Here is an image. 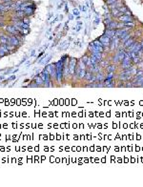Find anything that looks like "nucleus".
<instances>
[{
    "instance_id": "20",
    "label": "nucleus",
    "mask_w": 143,
    "mask_h": 187,
    "mask_svg": "<svg viewBox=\"0 0 143 187\" xmlns=\"http://www.w3.org/2000/svg\"><path fill=\"white\" fill-rule=\"evenodd\" d=\"M21 28H22V29H29V30H30V24L23 23V24L21 25Z\"/></svg>"
},
{
    "instance_id": "14",
    "label": "nucleus",
    "mask_w": 143,
    "mask_h": 187,
    "mask_svg": "<svg viewBox=\"0 0 143 187\" xmlns=\"http://www.w3.org/2000/svg\"><path fill=\"white\" fill-rule=\"evenodd\" d=\"M86 73H87L86 69H83V70H81V71H80V73L78 74V77H77V78H79V79H83V78H84V77H85V75H86Z\"/></svg>"
},
{
    "instance_id": "32",
    "label": "nucleus",
    "mask_w": 143,
    "mask_h": 187,
    "mask_svg": "<svg viewBox=\"0 0 143 187\" xmlns=\"http://www.w3.org/2000/svg\"><path fill=\"white\" fill-rule=\"evenodd\" d=\"M111 21H112V20H111V19H109V18H108V19H105V24H106V25H108V24H109Z\"/></svg>"
},
{
    "instance_id": "3",
    "label": "nucleus",
    "mask_w": 143,
    "mask_h": 187,
    "mask_svg": "<svg viewBox=\"0 0 143 187\" xmlns=\"http://www.w3.org/2000/svg\"><path fill=\"white\" fill-rule=\"evenodd\" d=\"M21 39L16 35V34H10V38L8 40V44L12 45V46L16 47L17 49L21 46Z\"/></svg>"
},
{
    "instance_id": "28",
    "label": "nucleus",
    "mask_w": 143,
    "mask_h": 187,
    "mask_svg": "<svg viewBox=\"0 0 143 187\" xmlns=\"http://www.w3.org/2000/svg\"><path fill=\"white\" fill-rule=\"evenodd\" d=\"M134 62H135V63H138V62H140V59H139V57H138V56H136V57H135V58H134Z\"/></svg>"
},
{
    "instance_id": "29",
    "label": "nucleus",
    "mask_w": 143,
    "mask_h": 187,
    "mask_svg": "<svg viewBox=\"0 0 143 187\" xmlns=\"http://www.w3.org/2000/svg\"><path fill=\"white\" fill-rule=\"evenodd\" d=\"M74 15H75V16H79V11L75 9V10H74Z\"/></svg>"
},
{
    "instance_id": "24",
    "label": "nucleus",
    "mask_w": 143,
    "mask_h": 187,
    "mask_svg": "<svg viewBox=\"0 0 143 187\" xmlns=\"http://www.w3.org/2000/svg\"><path fill=\"white\" fill-rule=\"evenodd\" d=\"M129 38H130V34L128 33V34H127V35H126V36H125V37H123V38L121 39V41H122L123 43H125V42L127 41V40H128V39H129Z\"/></svg>"
},
{
    "instance_id": "7",
    "label": "nucleus",
    "mask_w": 143,
    "mask_h": 187,
    "mask_svg": "<svg viewBox=\"0 0 143 187\" xmlns=\"http://www.w3.org/2000/svg\"><path fill=\"white\" fill-rule=\"evenodd\" d=\"M32 80H33L34 83L37 85V87H44V80L39 77V75H38V76H35Z\"/></svg>"
},
{
    "instance_id": "23",
    "label": "nucleus",
    "mask_w": 143,
    "mask_h": 187,
    "mask_svg": "<svg viewBox=\"0 0 143 187\" xmlns=\"http://www.w3.org/2000/svg\"><path fill=\"white\" fill-rule=\"evenodd\" d=\"M88 58H89V57H88L87 55H84V56H82V57H81V59H80V60H81L83 63H86L87 62V60H88Z\"/></svg>"
},
{
    "instance_id": "22",
    "label": "nucleus",
    "mask_w": 143,
    "mask_h": 187,
    "mask_svg": "<svg viewBox=\"0 0 143 187\" xmlns=\"http://www.w3.org/2000/svg\"><path fill=\"white\" fill-rule=\"evenodd\" d=\"M142 81H143V76L140 77V78H138L137 79V83L135 84V85H140L141 86V84H142Z\"/></svg>"
},
{
    "instance_id": "13",
    "label": "nucleus",
    "mask_w": 143,
    "mask_h": 187,
    "mask_svg": "<svg viewBox=\"0 0 143 187\" xmlns=\"http://www.w3.org/2000/svg\"><path fill=\"white\" fill-rule=\"evenodd\" d=\"M94 75H95V74H93V73H91V72H87L86 75H85V77H84V79L89 82V81L92 79V78L94 77Z\"/></svg>"
},
{
    "instance_id": "6",
    "label": "nucleus",
    "mask_w": 143,
    "mask_h": 187,
    "mask_svg": "<svg viewBox=\"0 0 143 187\" xmlns=\"http://www.w3.org/2000/svg\"><path fill=\"white\" fill-rule=\"evenodd\" d=\"M35 9H36V6H35V3L32 5V6H30V7H27L25 10H24V13H25V16L31 17L32 16H33L34 12H35Z\"/></svg>"
},
{
    "instance_id": "9",
    "label": "nucleus",
    "mask_w": 143,
    "mask_h": 187,
    "mask_svg": "<svg viewBox=\"0 0 143 187\" xmlns=\"http://www.w3.org/2000/svg\"><path fill=\"white\" fill-rule=\"evenodd\" d=\"M104 81V75L102 73H96L95 75V82H103Z\"/></svg>"
},
{
    "instance_id": "1",
    "label": "nucleus",
    "mask_w": 143,
    "mask_h": 187,
    "mask_svg": "<svg viewBox=\"0 0 143 187\" xmlns=\"http://www.w3.org/2000/svg\"><path fill=\"white\" fill-rule=\"evenodd\" d=\"M69 55H65L61 57V59H59L57 62L54 63L55 65V69H56V82L57 83H61L63 80V70H64V64H65V60L66 58H68Z\"/></svg>"
},
{
    "instance_id": "15",
    "label": "nucleus",
    "mask_w": 143,
    "mask_h": 187,
    "mask_svg": "<svg viewBox=\"0 0 143 187\" xmlns=\"http://www.w3.org/2000/svg\"><path fill=\"white\" fill-rule=\"evenodd\" d=\"M124 55H125V53H124L123 51H119V52H118V55H117L116 56H117V58H118L119 60H122L123 57H124Z\"/></svg>"
},
{
    "instance_id": "27",
    "label": "nucleus",
    "mask_w": 143,
    "mask_h": 187,
    "mask_svg": "<svg viewBox=\"0 0 143 187\" xmlns=\"http://www.w3.org/2000/svg\"><path fill=\"white\" fill-rule=\"evenodd\" d=\"M141 76H143V72H142V71L136 72V78H139V77H141Z\"/></svg>"
},
{
    "instance_id": "31",
    "label": "nucleus",
    "mask_w": 143,
    "mask_h": 187,
    "mask_svg": "<svg viewBox=\"0 0 143 187\" xmlns=\"http://www.w3.org/2000/svg\"><path fill=\"white\" fill-rule=\"evenodd\" d=\"M113 73H109L107 76V78H113Z\"/></svg>"
},
{
    "instance_id": "17",
    "label": "nucleus",
    "mask_w": 143,
    "mask_h": 187,
    "mask_svg": "<svg viewBox=\"0 0 143 187\" xmlns=\"http://www.w3.org/2000/svg\"><path fill=\"white\" fill-rule=\"evenodd\" d=\"M114 70H115V67H114L113 65H111V66H108V67H107V72H108V73H113Z\"/></svg>"
},
{
    "instance_id": "4",
    "label": "nucleus",
    "mask_w": 143,
    "mask_h": 187,
    "mask_svg": "<svg viewBox=\"0 0 143 187\" xmlns=\"http://www.w3.org/2000/svg\"><path fill=\"white\" fill-rule=\"evenodd\" d=\"M3 30L5 31V32H7L8 34H16V35H18L20 33V31L16 29L15 26H14L11 23L10 24H6V26L4 27Z\"/></svg>"
},
{
    "instance_id": "26",
    "label": "nucleus",
    "mask_w": 143,
    "mask_h": 187,
    "mask_svg": "<svg viewBox=\"0 0 143 187\" xmlns=\"http://www.w3.org/2000/svg\"><path fill=\"white\" fill-rule=\"evenodd\" d=\"M7 55H6V53L5 52H3L1 49H0V58H2V57H4V56H6Z\"/></svg>"
},
{
    "instance_id": "21",
    "label": "nucleus",
    "mask_w": 143,
    "mask_h": 187,
    "mask_svg": "<svg viewBox=\"0 0 143 187\" xmlns=\"http://www.w3.org/2000/svg\"><path fill=\"white\" fill-rule=\"evenodd\" d=\"M0 11H4V12H6V13H8V11H7V9H6V7L2 4V3H0Z\"/></svg>"
},
{
    "instance_id": "19",
    "label": "nucleus",
    "mask_w": 143,
    "mask_h": 187,
    "mask_svg": "<svg viewBox=\"0 0 143 187\" xmlns=\"http://www.w3.org/2000/svg\"><path fill=\"white\" fill-rule=\"evenodd\" d=\"M137 45V43L136 42H134L133 44H131L130 46L128 47V49H129V52H132V51H134V49L135 48V46Z\"/></svg>"
},
{
    "instance_id": "8",
    "label": "nucleus",
    "mask_w": 143,
    "mask_h": 187,
    "mask_svg": "<svg viewBox=\"0 0 143 187\" xmlns=\"http://www.w3.org/2000/svg\"><path fill=\"white\" fill-rule=\"evenodd\" d=\"M12 16H15V17H18V18H23L25 16V13H24V11H21V10H19V11H15V12H14V15Z\"/></svg>"
},
{
    "instance_id": "5",
    "label": "nucleus",
    "mask_w": 143,
    "mask_h": 187,
    "mask_svg": "<svg viewBox=\"0 0 143 187\" xmlns=\"http://www.w3.org/2000/svg\"><path fill=\"white\" fill-rule=\"evenodd\" d=\"M76 63H77V60L76 58L75 57H72L69 59V72H70V76H74L75 75V68H76Z\"/></svg>"
},
{
    "instance_id": "34",
    "label": "nucleus",
    "mask_w": 143,
    "mask_h": 187,
    "mask_svg": "<svg viewBox=\"0 0 143 187\" xmlns=\"http://www.w3.org/2000/svg\"><path fill=\"white\" fill-rule=\"evenodd\" d=\"M15 76H12V77L9 78L8 80H13V79H15Z\"/></svg>"
},
{
    "instance_id": "33",
    "label": "nucleus",
    "mask_w": 143,
    "mask_h": 187,
    "mask_svg": "<svg viewBox=\"0 0 143 187\" xmlns=\"http://www.w3.org/2000/svg\"><path fill=\"white\" fill-rule=\"evenodd\" d=\"M125 16H131V13H130V12H128V11H126V12H125Z\"/></svg>"
},
{
    "instance_id": "16",
    "label": "nucleus",
    "mask_w": 143,
    "mask_h": 187,
    "mask_svg": "<svg viewBox=\"0 0 143 187\" xmlns=\"http://www.w3.org/2000/svg\"><path fill=\"white\" fill-rule=\"evenodd\" d=\"M135 42V39H133V38H129L127 41L125 42V44H124V46L125 47H129L131 44H133Z\"/></svg>"
},
{
    "instance_id": "30",
    "label": "nucleus",
    "mask_w": 143,
    "mask_h": 187,
    "mask_svg": "<svg viewBox=\"0 0 143 187\" xmlns=\"http://www.w3.org/2000/svg\"><path fill=\"white\" fill-rule=\"evenodd\" d=\"M116 0H107V4L108 5H111V4H113V3H114Z\"/></svg>"
},
{
    "instance_id": "2",
    "label": "nucleus",
    "mask_w": 143,
    "mask_h": 187,
    "mask_svg": "<svg viewBox=\"0 0 143 187\" xmlns=\"http://www.w3.org/2000/svg\"><path fill=\"white\" fill-rule=\"evenodd\" d=\"M45 69L47 70V72L49 73L50 77L52 78L53 82V80L56 81V69H55V65L54 63H51V64H48L47 66L45 67Z\"/></svg>"
},
{
    "instance_id": "18",
    "label": "nucleus",
    "mask_w": 143,
    "mask_h": 187,
    "mask_svg": "<svg viewBox=\"0 0 143 187\" xmlns=\"http://www.w3.org/2000/svg\"><path fill=\"white\" fill-rule=\"evenodd\" d=\"M22 21H23V23H26V24H30V23H31L29 16H24V17L22 18Z\"/></svg>"
},
{
    "instance_id": "10",
    "label": "nucleus",
    "mask_w": 143,
    "mask_h": 187,
    "mask_svg": "<svg viewBox=\"0 0 143 187\" xmlns=\"http://www.w3.org/2000/svg\"><path fill=\"white\" fill-rule=\"evenodd\" d=\"M118 19H119V21H123V22H125V23H129V22H132V19H131V17L128 16H119L118 17Z\"/></svg>"
},
{
    "instance_id": "25",
    "label": "nucleus",
    "mask_w": 143,
    "mask_h": 187,
    "mask_svg": "<svg viewBox=\"0 0 143 187\" xmlns=\"http://www.w3.org/2000/svg\"><path fill=\"white\" fill-rule=\"evenodd\" d=\"M118 11H119V12H121V13H122V12H123V13H125V12L127 11V9H126L125 7H122V6H121V7H119V8H118Z\"/></svg>"
},
{
    "instance_id": "11",
    "label": "nucleus",
    "mask_w": 143,
    "mask_h": 187,
    "mask_svg": "<svg viewBox=\"0 0 143 187\" xmlns=\"http://www.w3.org/2000/svg\"><path fill=\"white\" fill-rule=\"evenodd\" d=\"M117 24L118 23H116L114 21H111L107 25V29H109V30H115V29H117Z\"/></svg>"
},
{
    "instance_id": "12",
    "label": "nucleus",
    "mask_w": 143,
    "mask_h": 187,
    "mask_svg": "<svg viewBox=\"0 0 143 187\" xmlns=\"http://www.w3.org/2000/svg\"><path fill=\"white\" fill-rule=\"evenodd\" d=\"M114 33H115V30H109V29H107L105 31V34L108 37H110V38H113L114 36Z\"/></svg>"
}]
</instances>
